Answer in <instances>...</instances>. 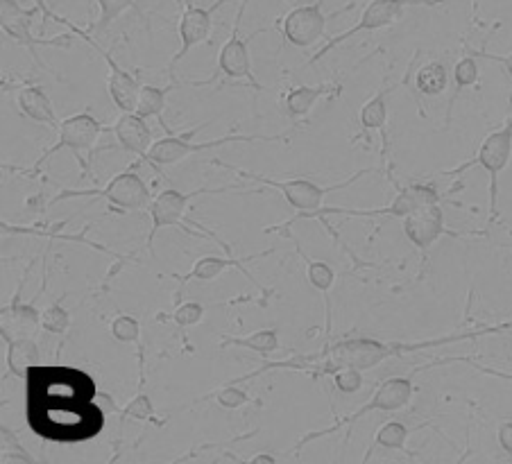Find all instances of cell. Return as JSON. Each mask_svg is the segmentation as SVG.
<instances>
[{
  "label": "cell",
  "instance_id": "cell-1",
  "mask_svg": "<svg viewBox=\"0 0 512 464\" xmlns=\"http://www.w3.org/2000/svg\"><path fill=\"white\" fill-rule=\"evenodd\" d=\"M25 424L39 440L75 446L96 440L114 410L96 378L71 365H32L25 376Z\"/></svg>",
  "mask_w": 512,
  "mask_h": 464
},
{
  "label": "cell",
  "instance_id": "cell-2",
  "mask_svg": "<svg viewBox=\"0 0 512 464\" xmlns=\"http://www.w3.org/2000/svg\"><path fill=\"white\" fill-rule=\"evenodd\" d=\"M503 331H512V322L501 324V326H488V329L469 331V333H460V335H447V338L424 340V342H381L374 338H347V340L329 342L327 347L315 351V354L293 356L290 360H277V363H268V365L256 369V372H252V374L234 378L232 383L241 385L245 381H252V378H259L268 372H275V369H297V372H306L313 378L334 376L338 369H345V367H354L363 372V369H372V367L381 365L383 360L408 354V351L451 345V342H463V340L481 338V335H488V333H503Z\"/></svg>",
  "mask_w": 512,
  "mask_h": 464
},
{
  "label": "cell",
  "instance_id": "cell-3",
  "mask_svg": "<svg viewBox=\"0 0 512 464\" xmlns=\"http://www.w3.org/2000/svg\"><path fill=\"white\" fill-rule=\"evenodd\" d=\"M211 163H213V166H218V168L232 170V173H236L238 177H243V179H252V182L261 184V186L275 188V191H279L281 195H284L286 202L297 211L293 218L284 222V225L268 227L266 234H284V231H288V227H293L297 220H320L322 227L329 231V236L334 238L340 247L347 249V252L354 256L352 249H349V247L345 245V240L340 238L338 231H336L334 227H331L329 220H327L329 216H343L345 209H338V206H324L322 202H324V197H327L329 193L340 191V188L352 186V184L358 182V179H361L363 175H370V173H374V170H368V168L358 170V173H354L352 177H347L345 182H338V184H334V186H320V184H315L313 179H309V177L272 179V177H266V175L250 173V170H243V168H238V166H232V163H225V161H220V159H213ZM354 259H356V256H354Z\"/></svg>",
  "mask_w": 512,
  "mask_h": 464
},
{
  "label": "cell",
  "instance_id": "cell-4",
  "mask_svg": "<svg viewBox=\"0 0 512 464\" xmlns=\"http://www.w3.org/2000/svg\"><path fill=\"white\" fill-rule=\"evenodd\" d=\"M105 132H112V127H107L102 120H98L96 116H91L89 111H82V114H73L62 120L57 130V143L50 145L48 150H44V154L34 161V166L30 170H25V175L34 177L39 175L41 166L46 161H50L55 157L57 152L62 150H71L75 154V159L82 166V173L91 177V166L89 163L96 157V145L100 141V136Z\"/></svg>",
  "mask_w": 512,
  "mask_h": 464
},
{
  "label": "cell",
  "instance_id": "cell-5",
  "mask_svg": "<svg viewBox=\"0 0 512 464\" xmlns=\"http://www.w3.org/2000/svg\"><path fill=\"white\" fill-rule=\"evenodd\" d=\"M211 123V120H204L202 125L193 127V130L189 134L184 136H177L175 132L168 134L166 139H159L152 143V148L148 152V159H145V163H150L152 168L157 170V173L161 175V166H175V163L184 161L186 157H191V154H200V152H209V150H216V148H223V145H232V143H279V141H288V136L293 134V130L290 132H284L279 136H245V134H229V136H220V139H211V141H204V143H193L191 139L195 134H198L202 127H207Z\"/></svg>",
  "mask_w": 512,
  "mask_h": 464
},
{
  "label": "cell",
  "instance_id": "cell-6",
  "mask_svg": "<svg viewBox=\"0 0 512 464\" xmlns=\"http://www.w3.org/2000/svg\"><path fill=\"white\" fill-rule=\"evenodd\" d=\"M245 7H247V0H243V5L238 7L236 19H234V28H232V37H229L225 44L220 46L216 71H213L209 80L189 82V87H204V84H211V82H216L218 77H223V80H245L256 93L268 91L266 87H263V84H259V80H256L254 73H252L250 41L254 37H259L261 32H268L270 28L254 30L252 34H247V37H241V23H243V16H245Z\"/></svg>",
  "mask_w": 512,
  "mask_h": 464
},
{
  "label": "cell",
  "instance_id": "cell-7",
  "mask_svg": "<svg viewBox=\"0 0 512 464\" xmlns=\"http://www.w3.org/2000/svg\"><path fill=\"white\" fill-rule=\"evenodd\" d=\"M143 159H136L130 168H125L121 175H116L112 182L102 188H87V191H62L57 193L48 206H55L64 200H75V197H98V200H107L112 206L127 211H141L148 209L152 202V193L148 184L143 182L139 175V166Z\"/></svg>",
  "mask_w": 512,
  "mask_h": 464
},
{
  "label": "cell",
  "instance_id": "cell-8",
  "mask_svg": "<svg viewBox=\"0 0 512 464\" xmlns=\"http://www.w3.org/2000/svg\"><path fill=\"white\" fill-rule=\"evenodd\" d=\"M413 394H415V385H413V378L411 376H390V378H386V381L379 385L377 392H374V397L368 403H363V406L358 408L356 412H352V415L338 419L334 426L322 428V431H313L309 435H304L302 440L295 444L297 451L304 449L306 444H311L315 440H322V437H327L331 433L343 431V428L356 424L358 419L365 417V415H370V412H377V410H381V412H397L401 408H406L408 403H411Z\"/></svg>",
  "mask_w": 512,
  "mask_h": 464
},
{
  "label": "cell",
  "instance_id": "cell-9",
  "mask_svg": "<svg viewBox=\"0 0 512 464\" xmlns=\"http://www.w3.org/2000/svg\"><path fill=\"white\" fill-rule=\"evenodd\" d=\"M510 154H512V116L501 130H494L492 134L485 136V141L481 143V148L472 161H467L463 166L445 173V175H460L469 168L479 166L490 175V222H494L499 216V175L510 163Z\"/></svg>",
  "mask_w": 512,
  "mask_h": 464
},
{
  "label": "cell",
  "instance_id": "cell-10",
  "mask_svg": "<svg viewBox=\"0 0 512 464\" xmlns=\"http://www.w3.org/2000/svg\"><path fill=\"white\" fill-rule=\"evenodd\" d=\"M440 0H372V3H368V7H365L361 19H358L356 25H352V28L336 34V37H331L327 44H324V48H320L318 53H315L309 62H306V68L315 66V62H320V59L324 55H329L331 50L338 48L343 41L356 37V34L361 32H377V30H383V28H390L392 23L401 19V14H404L406 7L411 5H438Z\"/></svg>",
  "mask_w": 512,
  "mask_h": 464
},
{
  "label": "cell",
  "instance_id": "cell-11",
  "mask_svg": "<svg viewBox=\"0 0 512 464\" xmlns=\"http://www.w3.org/2000/svg\"><path fill=\"white\" fill-rule=\"evenodd\" d=\"M238 186H225V188H198V191H191V193H182V191H175V188H168V191H161L155 200L150 202L148 206V213L152 218V227H150V234H148V243L145 247L152 249V243H155V236L159 234L161 229L166 227H179L186 234L191 236H204L202 231H193L186 225L184 218H186V209H189V204L195 200V197L200 195H216V193H225V191H236Z\"/></svg>",
  "mask_w": 512,
  "mask_h": 464
},
{
  "label": "cell",
  "instance_id": "cell-12",
  "mask_svg": "<svg viewBox=\"0 0 512 464\" xmlns=\"http://www.w3.org/2000/svg\"><path fill=\"white\" fill-rule=\"evenodd\" d=\"M55 21L66 25V28L71 30L73 34H78V37H82L93 50H96V53L102 59H105V64L109 68L107 91H109V98H112L114 105L121 109V111H136V105H139V93H141L139 77H136L134 73H127L125 68L118 66L116 59L112 57V53H107V50L102 48L87 30H82L80 25L71 23L68 19H64V16H55Z\"/></svg>",
  "mask_w": 512,
  "mask_h": 464
},
{
  "label": "cell",
  "instance_id": "cell-13",
  "mask_svg": "<svg viewBox=\"0 0 512 464\" xmlns=\"http://www.w3.org/2000/svg\"><path fill=\"white\" fill-rule=\"evenodd\" d=\"M322 5L324 0H318V3H311V5L293 7V10L281 19V34H284V41L293 44L295 48H311L324 37V28H327L329 19H334V16L343 12H349L354 7L352 3L347 5L345 10L327 16L322 12Z\"/></svg>",
  "mask_w": 512,
  "mask_h": 464
},
{
  "label": "cell",
  "instance_id": "cell-14",
  "mask_svg": "<svg viewBox=\"0 0 512 464\" xmlns=\"http://www.w3.org/2000/svg\"><path fill=\"white\" fill-rule=\"evenodd\" d=\"M232 0H216L211 7H195L193 0H186L182 16H179V39H182V46H179L177 53L173 55V59L168 62V73H175L177 62L189 55V50H193L195 46H200L207 41L211 44V30H213V14H216L220 7H225Z\"/></svg>",
  "mask_w": 512,
  "mask_h": 464
},
{
  "label": "cell",
  "instance_id": "cell-15",
  "mask_svg": "<svg viewBox=\"0 0 512 464\" xmlns=\"http://www.w3.org/2000/svg\"><path fill=\"white\" fill-rule=\"evenodd\" d=\"M397 186V195L388 206H381V209H345L343 216L352 218H401L411 216L413 211L422 209L426 204H438L445 202V193H440L438 188L431 184H411V186Z\"/></svg>",
  "mask_w": 512,
  "mask_h": 464
},
{
  "label": "cell",
  "instance_id": "cell-16",
  "mask_svg": "<svg viewBox=\"0 0 512 464\" xmlns=\"http://www.w3.org/2000/svg\"><path fill=\"white\" fill-rule=\"evenodd\" d=\"M34 12H39V10H23L16 0H0V25H3V32L7 34V37L19 41L21 46L28 48L34 55V59L39 62L34 48L37 46H71V34H62V37H55V39H34L30 34V21H32Z\"/></svg>",
  "mask_w": 512,
  "mask_h": 464
},
{
  "label": "cell",
  "instance_id": "cell-17",
  "mask_svg": "<svg viewBox=\"0 0 512 464\" xmlns=\"http://www.w3.org/2000/svg\"><path fill=\"white\" fill-rule=\"evenodd\" d=\"M404 234L417 249H420V252H426V249L433 247V243L440 236L451 234V231L445 227V209H442V202L426 204L422 209L413 211L411 216H406Z\"/></svg>",
  "mask_w": 512,
  "mask_h": 464
},
{
  "label": "cell",
  "instance_id": "cell-18",
  "mask_svg": "<svg viewBox=\"0 0 512 464\" xmlns=\"http://www.w3.org/2000/svg\"><path fill=\"white\" fill-rule=\"evenodd\" d=\"M30 272V268H28ZM28 272H25V277L21 281L19 290H16L14 299L7 306H3V311H0V335L5 338H25V335H34L41 329V313L37 311V306L32 302L30 304H23L21 302V288L25 279H28Z\"/></svg>",
  "mask_w": 512,
  "mask_h": 464
},
{
  "label": "cell",
  "instance_id": "cell-19",
  "mask_svg": "<svg viewBox=\"0 0 512 464\" xmlns=\"http://www.w3.org/2000/svg\"><path fill=\"white\" fill-rule=\"evenodd\" d=\"M112 134L116 136L118 145L125 152L134 154L136 159H148V152L152 148V130L145 123V118L136 114V111H121L116 123L112 125Z\"/></svg>",
  "mask_w": 512,
  "mask_h": 464
},
{
  "label": "cell",
  "instance_id": "cell-20",
  "mask_svg": "<svg viewBox=\"0 0 512 464\" xmlns=\"http://www.w3.org/2000/svg\"><path fill=\"white\" fill-rule=\"evenodd\" d=\"M399 84H390V87H383L381 91L374 93V96L365 102L358 111V123H361V132H379L381 134V157L388 159V100Z\"/></svg>",
  "mask_w": 512,
  "mask_h": 464
},
{
  "label": "cell",
  "instance_id": "cell-21",
  "mask_svg": "<svg viewBox=\"0 0 512 464\" xmlns=\"http://www.w3.org/2000/svg\"><path fill=\"white\" fill-rule=\"evenodd\" d=\"M286 236L293 240L297 254H300L302 259H304V263H306V277H309V283H311L315 290L322 292V302H324V335H327V338H331V297H329V292H331V288H334V283H336V272H334V268H331L329 263L313 261L311 256L304 252L302 245L297 243V238L290 236L288 231H286Z\"/></svg>",
  "mask_w": 512,
  "mask_h": 464
},
{
  "label": "cell",
  "instance_id": "cell-22",
  "mask_svg": "<svg viewBox=\"0 0 512 464\" xmlns=\"http://www.w3.org/2000/svg\"><path fill=\"white\" fill-rule=\"evenodd\" d=\"M16 105H19L21 114L34 120V123L48 125L53 130H59V125H62L57 120L53 102H50L48 93L41 84H25V87H21L19 96H16Z\"/></svg>",
  "mask_w": 512,
  "mask_h": 464
},
{
  "label": "cell",
  "instance_id": "cell-23",
  "mask_svg": "<svg viewBox=\"0 0 512 464\" xmlns=\"http://www.w3.org/2000/svg\"><path fill=\"white\" fill-rule=\"evenodd\" d=\"M340 82H322L309 87V84H302V87H295L286 93V114L293 120H302L311 114L315 102H320L324 96H334L340 93Z\"/></svg>",
  "mask_w": 512,
  "mask_h": 464
},
{
  "label": "cell",
  "instance_id": "cell-24",
  "mask_svg": "<svg viewBox=\"0 0 512 464\" xmlns=\"http://www.w3.org/2000/svg\"><path fill=\"white\" fill-rule=\"evenodd\" d=\"M254 259H259V254L247 256V259H243V261L232 259L229 254L227 256H202V259L195 261L193 270L189 274H175V279H179V281H213L218 277V274H223L227 268H236V270H241L245 277L254 283L252 274L247 272L245 265H243V263L254 261Z\"/></svg>",
  "mask_w": 512,
  "mask_h": 464
},
{
  "label": "cell",
  "instance_id": "cell-25",
  "mask_svg": "<svg viewBox=\"0 0 512 464\" xmlns=\"http://www.w3.org/2000/svg\"><path fill=\"white\" fill-rule=\"evenodd\" d=\"M5 345H7V356H5L7 372L25 381L30 367L39 365V356H41L39 345L34 342L32 335H25V338H5Z\"/></svg>",
  "mask_w": 512,
  "mask_h": 464
},
{
  "label": "cell",
  "instance_id": "cell-26",
  "mask_svg": "<svg viewBox=\"0 0 512 464\" xmlns=\"http://www.w3.org/2000/svg\"><path fill=\"white\" fill-rule=\"evenodd\" d=\"M179 89V84H166V87H155V84H143L139 93V105H136V114L143 118H157L159 125L164 127L168 134H173L168 123L164 120V109H166V98L168 93Z\"/></svg>",
  "mask_w": 512,
  "mask_h": 464
},
{
  "label": "cell",
  "instance_id": "cell-27",
  "mask_svg": "<svg viewBox=\"0 0 512 464\" xmlns=\"http://www.w3.org/2000/svg\"><path fill=\"white\" fill-rule=\"evenodd\" d=\"M225 347H238V349H250L254 354H261L263 358H268L270 354H275L279 349V331L277 329H263V331H254L250 335H223L220 340V349Z\"/></svg>",
  "mask_w": 512,
  "mask_h": 464
},
{
  "label": "cell",
  "instance_id": "cell-28",
  "mask_svg": "<svg viewBox=\"0 0 512 464\" xmlns=\"http://www.w3.org/2000/svg\"><path fill=\"white\" fill-rule=\"evenodd\" d=\"M447 84H449V73H447V66L442 62L422 64L420 71L415 75V89L426 98H435L440 96V93H445Z\"/></svg>",
  "mask_w": 512,
  "mask_h": 464
},
{
  "label": "cell",
  "instance_id": "cell-29",
  "mask_svg": "<svg viewBox=\"0 0 512 464\" xmlns=\"http://www.w3.org/2000/svg\"><path fill=\"white\" fill-rule=\"evenodd\" d=\"M424 426H406L404 421H388L379 428V433L374 435V449H386V451H401L406 449V440L415 431H422Z\"/></svg>",
  "mask_w": 512,
  "mask_h": 464
},
{
  "label": "cell",
  "instance_id": "cell-30",
  "mask_svg": "<svg viewBox=\"0 0 512 464\" xmlns=\"http://www.w3.org/2000/svg\"><path fill=\"white\" fill-rule=\"evenodd\" d=\"M96 3H98V10H100V19H98L96 25H93V32H96V34L105 32L109 25H112L118 19V16H121L127 10H134L136 14L143 16L141 7L136 5V0H96Z\"/></svg>",
  "mask_w": 512,
  "mask_h": 464
},
{
  "label": "cell",
  "instance_id": "cell-31",
  "mask_svg": "<svg viewBox=\"0 0 512 464\" xmlns=\"http://www.w3.org/2000/svg\"><path fill=\"white\" fill-rule=\"evenodd\" d=\"M481 77V66H479V57H474L472 53H469L467 57L458 59V64L454 66V82H456V93H454V100L456 102L458 93L463 89H469L474 87L476 82H479Z\"/></svg>",
  "mask_w": 512,
  "mask_h": 464
},
{
  "label": "cell",
  "instance_id": "cell-32",
  "mask_svg": "<svg viewBox=\"0 0 512 464\" xmlns=\"http://www.w3.org/2000/svg\"><path fill=\"white\" fill-rule=\"evenodd\" d=\"M0 440H3V455H0V462L7 464V462H28L34 464L37 460L32 458V455L25 451V446H21L19 437L12 431L10 426H0Z\"/></svg>",
  "mask_w": 512,
  "mask_h": 464
},
{
  "label": "cell",
  "instance_id": "cell-33",
  "mask_svg": "<svg viewBox=\"0 0 512 464\" xmlns=\"http://www.w3.org/2000/svg\"><path fill=\"white\" fill-rule=\"evenodd\" d=\"M68 326H71V313H68L59 302L50 304L46 311L41 313V329L48 333L64 335L68 331Z\"/></svg>",
  "mask_w": 512,
  "mask_h": 464
},
{
  "label": "cell",
  "instance_id": "cell-34",
  "mask_svg": "<svg viewBox=\"0 0 512 464\" xmlns=\"http://www.w3.org/2000/svg\"><path fill=\"white\" fill-rule=\"evenodd\" d=\"M112 335L118 340L123 342V345H134V342H139V335H141V324L136 320L134 315H118L112 320Z\"/></svg>",
  "mask_w": 512,
  "mask_h": 464
},
{
  "label": "cell",
  "instance_id": "cell-35",
  "mask_svg": "<svg viewBox=\"0 0 512 464\" xmlns=\"http://www.w3.org/2000/svg\"><path fill=\"white\" fill-rule=\"evenodd\" d=\"M211 397L216 399L218 406L225 410H238V408H243L245 403H250V394H247L243 388H238V383L225 385V388L213 392Z\"/></svg>",
  "mask_w": 512,
  "mask_h": 464
},
{
  "label": "cell",
  "instance_id": "cell-36",
  "mask_svg": "<svg viewBox=\"0 0 512 464\" xmlns=\"http://www.w3.org/2000/svg\"><path fill=\"white\" fill-rule=\"evenodd\" d=\"M204 311H207V308H204L200 302H186L182 306H177V311L173 313V322L175 326H179V329L186 331L191 329V326L202 322Z\"/></svg>",
  "mask_w": 512,
  "mask_h": 464
},
{
  "label": "cell",
  "instance_id": "cell-37",
  "mask_svg": "<svg viewBox=\"0 0 512 464\" xmlns=\"http://www.w3.org/2000/svg\"><path fill=\"white\" fill-rule=\"evenodd\" d=\"M331 378H334L336 390L343 392V394H356V392H361V388H363L361 369H354V367L338 369V372Z\"/></svg>",
  "mask_w": 512,
  "mask_h": 464
},
{
  "label": "cell",
  "instance_id": "cell-38",
  "mask_svg": "<svg viewBox=\"0 0 512 464\" xmlns=\"http://www.w3.org/2000/svg\"><path fill=\"white\" fill-rule=\"evenodd\" d=\"M121 419H155V406H152L150 397L141 392L139 397H134L121 412Z\"/></svg>",
  "mask_w": 512,
  "mask_h": 464
},
{
  "label": "cell",
  "instance_id": "cell-39",
  "mask_svg": "<svg viewBox=\"0 0 512 464\" xmlns=\"http://www.w3.org/2000/svg\"><path fill=\"white\" fill-rule=\"evenodd\" d=\"M447 363H465L469 367H474L476 372L481 374H488V376H494V378H501V381H510L512 383V372H501V369H492V367H483L476 363V360L472 358H463V356H456V358H445V360H435L433 365H426V367H438V365H447Z\"/></svg>",
  "mask_w": 512,
  "mask_h": 464
},
{
  "label": "cell",
  "instance_id": "cell-40",
  "mask_svg": "<svg viewBox=\"0 0 512 464\" xmlns=\"http://www.w3.org/2000/svg\"><path fill=\"white\" fill-rule=\"evenodd\" d=\"M467 53H472L474 57H479V59H490V62L501 64L503 71H506L508 77L512 80V53L510 55H492V53H483V50H474V48H467Z\"/></svg>",
  "mask_w": 512,
  "mask_h": 464
},
{
  "label": "cell",
  "instance_id": "cell-41",
  "mask_svg": "<svg viewBox=\"0 0 512 464\" xmlns=\"http://www.w3.org/2000/svg\"><path fill=\"white\" fill-rule=\"evenodd\" d=\"M497 442L503 453L512 455V421H503V424L497 428Z\"/></svg>",
  "mask_w": 512,
  "mask_h": 464
},
{
  "label": "cell",
  "instance_id": "cell-42",
  "mask_svg": "<svg viewBox=\"0 0 512 464\" xmlns=\"http://www.w3.org/2000/svg\"><path fill=\"white\" fill-rule=\"evenodd\" d=\"M32 3H34V7H37V10H39L41 14H44V21H46V19H55V16H57V14L48 7V0H32Z\"/></svg>",
  "mask_w": 512,
  "mask_h": 464
},
{
  "label": "cell",
  "instance_id": "cell-43",
  "mask_svg": "<svg viewBox=\"0 0 512 464\" xmlns=\"http://www.w3.org/2000/svg\"><path fill=\"white\" fill-rule=\"evenodd\" d=\"M250 462H277V458H275V455L259 453V455H254V458H250Z\"/></svg>",
  "mask_w": 512,
  "mask_h": 464
},
{
  "label": "cell",
  "instance_id": "cell-44",
  "mask_svg": "<svg viewBox=\"0 0 512 464\" xmlns=\"http://www.w3.org/2000/svg\"><path fill=\"white\" fill-rule=\"evenodd\" d=\"M510 102H512V96H510Z\"/></svg>",
  "mask_w": 512,
  "mask_h": 464
}]
</instances>
